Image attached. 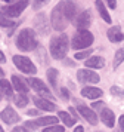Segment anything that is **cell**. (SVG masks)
I'll return each instance as SVG.
<instances>
[{
  "instance_id": "cell-42",
  "label": "cell",
  "mask_w": 124,
  "mask_h": 132,
  "mask_svg": "<svg viewBox=\"0 0 124 132\" xmlns=\"http://www.w3.org/2000/svg\"><path fill=\"white\" fill-rule=\"evenodd\" d=\"M0 101H2V94H0Z\"/></svg>"
},
{
  "instance_id": "cell-7",
  "label": "cell",
  "mask_w": 124,
  "mask_h": 132,
  "mask_svg": "<svg viewBox=\"0 0 124 132\" xmlns=\"http://www.w3.org/2000/svg\"><path fill=\"white\" fill-rule=\"evenodd\" d=\"M77 77L80 82H84V83H98L100 80L99 74L92 71V70H78Z\"/></svg>"
},
{
  "instance_id": "cell-21",
  "label": "cell",
  "mask_w": 124,
  "mask_h": 132,
  "mask_svg": "<svg viewBox=\"0 0 124 132\" xmlns=\"http://www.w3.org/2000/svg\"><path fill=\"white\" fill-rule=\"evenodd\" d=\"M96 7H98V11H99L100 16L103 18V21L108 22V24H111V16H109V13H108V11H106L105 5L102 3V0H96Z\"/></svg>"
},
{
  "instance_id": "cell-39",
  "label": "cell",
  "mask_w": 124,
  "mask_h": 132,
  "mask_svg": "<svg viewBox=\"0 0 124 132\" xmlns=\"http://www.w3.org/2000/svg\"><path fill=\"white\" fill-rule=\"evenodd\" d=\"M3 76H5V73H3V70H2V68H0V77H3Z\"/></svg>"
},
{
  "instance_id": "cell-36",
  "label": "cell",
  "mask_w": 124,
  "mask_h": 132,
  "mask_svg": "<svg viewBox=\"0 0 124 132\" xmlns=\"http://www.w3.org/2000/svg\"><path fill=\"white\" fill-rule=\"evenodd\" d=\"M74 132H84V129H83V126H77Z\"/></svg>"
},
{
  "instance_id": "cell-13",
  "label": "cell",
  "mask_w": 124,
  "mask_h": 132,
  "mask_svg": "<svg viewBox=\"0 0 124 132\" xmlns=\"http://www.w3.org/2000/svg\"><path fill=\"white\" fill-rule=\"evenodd\" d=\"M100 119H102V122L105 123L108 128H114V125H115V116H114V111H111L109 108H102L100 110Z\"/></svg>"
},
{
  "instance_id": "cell-23",
  "label": "cell",
  "mask_w": 124,
  "mask_h": 132,
  "mask_svg": "<svg viewBox=\"0 0 124 132\" xmlns=\"http://www.w3.org/2000/svg\"><path fill=\"white\" fill-rule=\"evenodd\" d=\"M47 79H49V82H50V86L56 88V82H58V70H55V68H49V70H47Z\"/></svg>"
},
{
  "instance_id": "cell-40",
  "label": "cell",
  "mask_w": 124,
  "mask_h": 132,
  "mask_svg": "<svg viewBox=\"0 0 124 132\" xmlns=\"http://www.w3.org/2000/svg\"><path fill=\"white\" fill-rule=\"evenodd\" d=\"M0 132H5V131H3V129H2V126H0Z\"/></svg>"
},
{
  "instance_id": "cell-29",
  "label": "cell",
  "mask_w": 124,
  "mask_h": 132,
  "mask_svg": "<svg viewBox=\"0 0 124 132\" xmlns=\"http://www.w3.org/2000/svg\"><path fill=\"white\" fill-rule=\"evenodd\" d=\"M111 94L117 96H124V90L120 88V86H112L111 88Z\"/></svg>"
},
{
  "instance_id": "cell-25",
  "label": "cell",
  "mask_w": 124,
  "mask_h": 132,
  "mask_svg": "<svg viewBox=\"0 0 124 132\" xmlns=\"http://www.w3.org/2000/svg\"><path fill=\"white\" fill-rule=\"evenodd\" d=\"M15 104L18 107H25L28 104V98L25 96V94H18V96L15 98Z\"/></svg>"
},
{
  "instance_id": "cell-10",
  "label": "cell",
  "mask_w": 124,
  "mask_h": 132,
  "mask_svg": "<svg viewBox=\"0 0 124 132\" xmlns=\"http://www.w3.org/2000/svg\"><path fill=\"white\" fill-rule=\"evenodd\" d=\"M64 15L66 21H72L77 16V6L71 0H64Z\"/></svg>"
},
{
  "instance_id": "cell-1",
  "label": "cell",
  "mask_w": 124,
  "mask_h": 132,
  "mask_svg": "<svg viewBox=\"0 0 124 132\" xmlns=\"http://www.w3.org/2000/svg\"><path fill=\"white\" fill-rule=\"evenodd\" d=\"M68 51V37L66 34H61V36L52 39L50 42V54L55 60H64Z\"/></svg>"
},
{
  "instance_id": "cell-4",
  "label": "cell",
  "mask_w": 124,
  "mask_h": 132,
  "mask_svg": "<svg viewBox=\"0 0 124 132\" xmlns=\"http://www.w3.org/2000/svg\"><path fill=\"white\" fill-rule=\"evenodd\" d=\"M66 22L68 21H66V18L64 15V2H61V3H58V6L52 11V25L55 30L62 31L65 30Z\"/></svg>"
},
{
  "instance_id": "cell-2",
  "label": "cell",
  "mask_w": 124,
  "mask_h": 132,
  "mask_svg": "<svg viewBox=\"0 0 124 132\" xmlns=\"http://www.w3.org/2000/svg\"><path fill=\"white\" fill-rule=\"evenodd\" d=\"M16 46L21 51H33L37 48V39L31 28H24L16 39Z\"/></svg>"
},
{
  "instance_id": "cell-17",
  "label": "cell",
  "mask_w": 124,
  "mask_h": 132,
  "mask_svg": "<svg viewBox=\"0 0 124 132\" xmlns=\"http://www.w3.org/2000/svg\"><path fill=\"white\" fill-rule=\"evenodd\" d=\"M12 85H13V88L18 90V94H27L28 92V86L25 85L21 77H18V76H13L12 77Z\"/></svg>"
},
{
  "instance_id": "cell-11",
  "label": "cell",
  "mask_w": 124,
  "mask_h": 132,
  "mask_svg": "<svg viewBox=\"0 0 124 132\" xmlns=\"http://www.w3.org/2000/svg\"><path fill=\"white\" fill-rule=\"evenodd\" d=\"M92 22V12L90 11H84L78 15V19H77V28L78 30H86Z\"/></svg>"
},
{
  "instance_id": "cell-8",
  "label": "cell",
  "mask_w": 124,
  "mask_h": 132,
  "mask_svg": "<svg viewBox=\"0 0 124 132\" xmlns=\"http://www.w3.org/2000/svg\"><path fill=\"white\" fill-rule=\"evenodd\" d=\"M0 117H2V120H3L5 123H7V125H13V123H16L18 120H19L18 113L12 107H6L5 110L0 113Z\"/></svg>"
},
{
  "instance_id": "cell-37",
  "label": "cell",
  "mask_w": 124,
  "mask_h": 132,
  "mask_svg": "<svg viewBox=\"0 0 124 132\" xmlns=\"http://www.w3.org/2000/svg\"><path fill=\"white\" fill-rule=\"evenodd\" d=\"M0 61H5V55H3L2 51H0Z\"/></svg>"
},
{
  "instance_id": "cell-22",
  "label": "cell",
  "mask_w": 124,
  "mask_h": 132,
  "mask_svg": "<svg viewBox=\"0 0 124 132\" xmlns=\"http://www.w3.org/2000/svg\"><path fill=\"white\" fill-rule=\"evenodd\" d=\"M59 119L62 120L66 126H74V123H75V119L71 117L70 113H66V111H59Z\"/></svg>"
},
{
  "instance_id": "cell-27",
  "label": "cell",
  "mask_w": 124,
  "mask_h": 132,
  "mask_svg": "<svg viewBox=\"0 0 124 132\" xmlns=\"http://www.w3.org/2000/svg\"><path fill=\"white\" fill-rule=\"evenodd\" d=\"M64 126H59V125H52L46 128V129H43V132H64Z\"/></svg>"
},
{
  "instance_id": "cell-41",
  "label": "cell",
  "mask_w": 124,
  "mask_h": 132,
  "mask_svg": "<svg viewBox=\"0 0 124 132\" xmlns=\"http://www.w3.org/2000/svg\"><path fill=\"white\" fill-rule=\"evenodd\" d=\"M6 2H9V3H11V2H13V0H6Z\"/></svg>"
},
{
  "instance_id": "cell-34",
  "label": "cell",
  "mask_w": 124,
  "mask_h": 132,
  "mask_svg": "<svg viewBox=\"0 0 124 132\" xmlns=\"http://www.w3.org/2000/svg\"><path fill=\"white\" fill-rule=\"evenodd\" d=\"M120 128H121V129L124 131V114L121 116V117H120Z\"/></svg>"
},
{
  "instance_id": "cell-14",
  "label": "cell",
  "mask_w": 124,
  "mask_h": 132,
  "mask_svg": "<svg viewBox=\"0 0 124 132\" xmlns=\"http://www.w3.org/2000/svg\"><path fill=\"white\" fill-rule=\"evenodd\" d=\"M33 101H34V104L40 108V110H44V111H53V110L56 108V105H55L53 102L47 101L44 98H40V96H34Z\"/></svg>"
},
{
  "instance_id": "cell-20",
  "label": "cell",
  "mask_w": 124,
  "mask_h": 132,
  "mask_svg": "<svg viewBox=\"0 0 124 132\" xmlns=\"http://www.w3.org/2000/svg\"><path fill=\"white\" fill-rule=\"evenodd\" d=\"M0 92L5 96H7V98H12L13 96V88H12V85L7 80H5V79L0 82Z\"/></svg>"
},
{
  "instance_id": "cell-5",
  "label": "cell",
  "mask_w": 124,
  "mask_h": 132,
  "mask_svg": "<svg viewBox=\"0 0 124 132\" xmlns=\"http://www.w3.org/2000/svg\"><path fill=\"white\" fill-rule=\"evenodd\" d=\"M13 64H15L16 68H19L25 74H35V71H37V68L31 62V60H28L27 56H22V55H15L13 56Z\"/></svg>"
},
{
  "instance_id": "cell-35",
  "label": "cell",
  "mask_w": 124,
  "mask_h": 132,
  "mask_svg": "<svg viewBox=\"0 0 124 132\" xmlns=\"http://www.w3.org/2000/svg\"><path fill=\"white\" fill-rule=\"evenodd\" d=\"M27 113H28L30 116H35V114L39 113V111H37V110H30V111H27Z\"/></svg>"
},
{
  "instance_id": "cell-30",
  "label": "cell",
  "mask_w": 124,
  "mask_h": 132,
  "mask_svg": "<svg viewBox=\"0 0 124 132\" xmlns=\"http://www.w3.org/2000/svg\"><path fill=\"white\" fill-rule=\"evenodd\" d=\"M106 3H108V6L111 7V9H115L117 7V0H105Z\"/></svg>"
},
{
  "instance_id": "cell-38",
  "label": "cell",
  "mask_w": 124,
  "mask_h": 132,
  "mask_svg": "<svg viewBox=\"0 0 124 132\" xmlns=\"http://www.w3.org/2000/svg\"><path fill=\"white\" fill-rule=\"evenodd\" d=\"M62 94H64V96H66V98H68V90L62 89Z\"/></svg>"
},
{
  "instance_id": "cell-16",
  "label": "cell",
  "mask_w": 124,
  "mask_h": 132,
  "mask_svg": "<svg viewBox=\"0 0 124 132\" xmlns=\"http://www.w3.org/2000/svg\"><path fill=\"white\" fill-rule=\"evenodd\" d=\"M81 95L89 98V100H94V98L102 96V90H100L99 88H92V86H89V88H83Z\"/></svg>"
},
{
  "instance_id": "cell-18",
  "label": "cell",
  "mask_w": 124,
  "mask_h": 132,
  "mask_svg": "<svg viewBox=\"0 0 124 132\" xmlns=\"http://www.w3.org/2000/svg\"><path fill=\"white\" fill-rule=\"evenodd\" d=\"M86 65L89 68H102L105 65V60L102 56H89V60L86 61Z\"/></svg>"
},
{
  "instance_id": "cell-33",
  "label": "cell",
  "mask_w": 124,
  "mask_h": 132,
  "mask_svg": "<svg viewBox=\"0 0 124 132\" xmlns=\"http://www.w3.org/2000/svg\"><path fill=\"white\" fill-rule=\"evenodd\" d=\"M92 107H93V108H98V110H102V108L105 107V105H103V102H94Z\"/></svg>"
},
{
  "instance_id": "cell-32",
  "label": "cell",
  "mask_w": 124,
  "mask_h": 132,
  "mask_svg": "<svg viewBox=\"0 0 124 132\" xmlns=\"http://www.w3.org/2000/svg\"><path fill=\"white\" fill-rule=\"evenodd\" d=\"M12 132H28V131H27V128H24V126H16Z\"/></svg>"
},
{
  "instance_id": "cell-24",
  "label": "cell",
  "mask_w": 124,
  "mask_h": 132,
  "mask_svg": "<svg viewBox=\"0 0 124 132\" xmlns=\"http://www.w3.org/2000/svg\"><path fill=\"white\" fill-rule=\"evenodd\" d=\"M124 61V48H121V49H118L117 52H115V56H114V68H117L121 62Z\"/></svg>"
},
{
  "instance_id": "cell-15",
  "label": "cell",
  "mask_w": 124,
  "mask_h": 132,
  "mask_svg": "<svg viewBox=\"0 0 124 132\" xmlns=\"http://www.w3.org/2000/svg\"><path fill=\"white\" fill-rule=\"evenodd\" d=\"M108 39L112 43H118V42H123L124 40V34L121 33L120 27H112V28L108 30Z\"/></svg>"
},
{
  "instance_id": "cell-9",
  "label": "cell",
  "mask_w": 124,
  "mask_h": 132,
  "mask_svg": "<svg viewBox=\"0 0 124 132\" xmlns=\"http://www.w3.org/2000/svg\"><path fill=\"white\" fill-rule=\"evenodd\" d=\"M77 110H78V113L81 114V116L87 120L90 125H98V117H96V114H94V111H92L89 107L80 104V105L77 107Z\"/></svg>"
},
{
  "instance_id": "cell-26",
  "label": "cell",
  "mask_w": 124,
  "mask_h": 132,
  "mask_svg": "<svg viewBox=\"0 0 124 132\" xmlns=\"http://www.w3.org/2000/svg\"><path fill=\"white\" fill-rule=\"evenodd\" d=\"M0 25H2V27H12V25H13V22H12L7 16H5L2 11H0Z\"/></svg>"
},
{
  "instance_id": "cell-19",
  "label": "cell",
  "mask_w": 124,
  "mask_h": 132,
  "mask_svg": "<svg viewBox=\"0 0 124 132\" xmlns=\"http://www.w3.org/2000/svg\"><path fill=\"white\" fill-rule=\"evenodd\" d=\"M35 126H47V125H56L58 123V117L55 116H44V117H40L34 122Z\"/></svg>"
},
{
  "instance_id": "cell-31",
  "label": "cell",
  "mask_w": 124,
  "mask_h": 132,
  "mask_svg": "<svg viewBox=\"0 0 124 132\" xmlns=\"http://www.w3.org/2000/svg\"><path fill=\"white\" fill-rule=\"evenodd\" d=\"M44 2H47V0H34V7H35V9H39Z\"/></svg>"
},
{
  "instance_id": "cell-28",
  "label": "cell",
  "mask_w": 124,
  "mask_h": 132,
  "mask_svg": "<svg viewBox=\"0 0 124 132\" xmlns=\"http://www.w3.org/2000/svg\"><path fill=\"white\" fill-rule=\"evenodd\" d=\"M92 54V51H83V52H77L75 54V60H84V58H89Z\"/></svg>"
},
{
  "instance_id": "cell-12",
  "label": "cell",
  "mask_w": 124,
  "mask_h": 132,
  "mask_svg": "<svg viewBox=\"0 0 124 132\" xmlns=\"http://www.w3.org/2000/svg\"><path fill=\"white\" fill-rule=\"evenodd\" d=\"M28 83H30V86H31V88L35 90V92H40V94H44V95L50 96V92H49V89L46 88V85L43 83L40 79L30 77V79H28Z\"/></svg>"
},
{
  "instance_id": "cell-6",
  "label": "cell",
  "mask_w": 124,
  "mask_h": 132,
  "mask_svg": "<svg viewBox=\"0 0 124 132\" xmlns=\"http://www.w3.org/2000/svg\"><path fill=\"white\" fill-rule=\"evenodd\" d=\"M28 3H30V0H19V2H16V3L9 5L7 7H5V13L7 15V16H12V18L19 16L21 12L28 6Z\"/></svg>"
},
{
  "instance_id": "cell-3",
  "label": "cell",
  "mask_w": 124,
  "mask_h": 132,
  "mask_svg": "<svg viewBox=\"0 0 124 132\" xmlns=\"http://www.w3.org/2000/svg\"><path fill=\"white\" fill-rule=\"evenodd\" d=\"M93 43V34L87 30H78L72 39V48L75 49H84L89 48Z\"/></svg>"
}]
</instances>
